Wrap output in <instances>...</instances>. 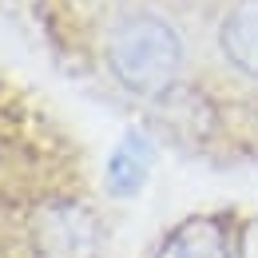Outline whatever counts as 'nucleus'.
Listing matches in <instances>:
<instances>
[{
  "label": "nucleus",
  "instance_id": "nucleus-1",
  "mask_svg": "<svg viewBox=\"0 0 258 258\" xmlns=\"http://www.w3.org/2000/svg\"><path fill=\"white\" fill-rule=\"evenodd\" d=\"M107 64L115 72V80L135 92V96L155 99L163 96L175 76H179V64H183V40L179 32L151 16V12H139V16H127L115 32H111V44H107Z\"/></svg>",
  "mask_w": 258,
  "mask_h": 258
},
{
  "label": "nucleus",
  "instance_id": "nucleus-2",
  "mask_svg": "<svg viewBox=\"0 0 258 258\" xmlns=\"http://www.w3.org/2000/svg\"><path fill=\"white\" fill-rule=\"evenodd\" d=\"M36 246L44 258H88L92 254V219L80 207H44L36 215Z\"/></svg>",
  "mask_w": 258,
  "mask_h": 258
},
{
  "label": "nucleus",
  "instance_id": "nucleus-3",
  "mask_svg": "<svg viewBox=\"0 0 258 258\" xmlns=\"http://www.w3.org/2000/svg\"><path fill=\"white\" fill-rule=\"evenodd\" d=\"M155 258H230L226 230H223V223L211 219V215L183 219V223L163 238V246H159Z\"/></svg>",
  "mask_w": 258,
  "mask_h": 258
},
{
  "label": "nucleus",
  "instance_id": "nucleus-4",
  "mask_svg": "<svg viewBox=\"0 0 258 258\" xmlns=\"http://www.w3.org/2000/svg\"><path fill=\"white\" fill-rule=\"evenodd\" d=\"M151 171V143L139 131H123V139L115 143L111 159H107V191L115 199H131L143 191Z\"/></svg>",
  "mask_w": 258,
  "mask_h": 258
},
{
  "label": "nucleus",
  "instance_id": "nucleus-5",
  "mask_svg": "<svg viewBox=\"0 0 258 258\" xmlns=\"http://www.w3.org/2000/svg\"><path fill=\"white\" fill-rule=\"evenodd\" d=\"M223 52L234 68L258 76V0H238L223 20Z\"/></svg>",
  "mask_w": 258,
  "mask_h": 258
},
{
  "label": "nucleus",
  "instance_id": "nucleus-6",
  "mask_svg": "<svg viewBox=\"0 0 258 258\" xmlns=\"http://www.w3.org/2000/svg\"><path fill=\"white\" fill-rule=\"evenodd\" d=\"M238 258H258V219L246 223L242 238H238Z\"/></svg>",
  "mask_w": 258,
  "mask_h": 258
}]
</instances>
